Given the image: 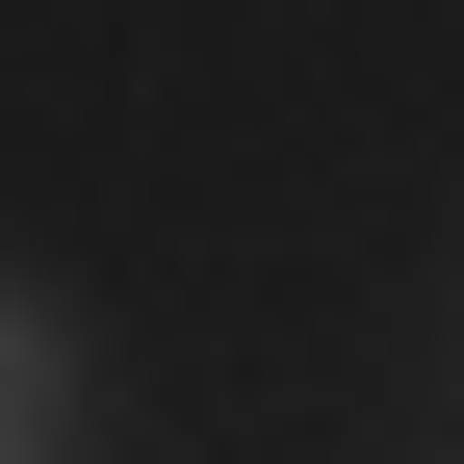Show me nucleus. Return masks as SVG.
I'll list each match as a JSON object with an SVG mask.
<instances>
[{"instance_id": "obj_1", "label": "nucleus", "mask_w": 464, "mask_h": 464, "mask_svg": "<svg viewBox=\"0 0 464 464\" xmlns=\"http://www.w3.org/2000/svg\"><path fill=\"white\" fill-rule=\"evenodd\" d=\"M52 413H78V335H52V310H26V284H0V464H26Z\"/></svg>"}]
</instances>
